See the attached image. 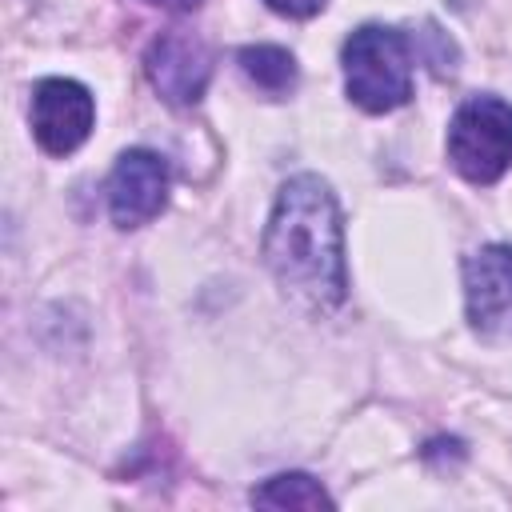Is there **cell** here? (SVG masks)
<instances>
[{
    "instance_id": "3957f363",
    "label": "cell",
    "mask_w": 512,
    "mask_h": 512,
    "mask_svg": "<svg viewBox=\"0 0 512 512\" xmlns=\"http://www.w3.org/2000/svg\"><path fill=\"white\" fill-rule=\"evenodd\" d=\"M448 160L472 184H496L512 168V104L468 96L448 124Z\"/></svg>"
},
{
    "instance_id": "5b68a950",
    "label": "cell",
    "mask_w": 512,
    "mask_h": 512,
    "mask_svg": "<svg viewBox=\"0 0 512 512\" xmlns=\"http://www.w3.org/2000/svg\"><path fill=\"white\" fill-rule=\"evenodd\" d=\"M92 120H96V100L84 84L64 80V76H52V80L36 84V92H32V132H36L44 152H52V156L76 152L88 140Z\"/></svg>"
},
{
    "instance_id": "30bf717a",
    "label": "cell",
    "mask_w": 512,
    "mask_h": 512,
    "mask_svg": "<svg viewBox=\"0 0 512 512\" xmlns=\"http://www.w3.org/2000/svg\"><path fill=\"white\" fill-rule=\"evenodd\" d=\"M272 12H280V16H296V20H304V16H316L320 8H324V0H264Z\"/></svg>"
},
{
    "instance_id": "52a82bcc",
    "label": "cell",
    "mask_w": 512,
    "mask_h": 512,
    "mask_svg": "<svg viewBox=\"0 0 512 512\" xmlns=\"http://www.w3.org/2000/svg\"><path fill=\"white\" fill-rule=\"evenodd\" d=\"M168 200V164L148 148H128L108 180V212L120 228L148 224Z\"/></svg>"
},
{
    "instance_id": "9c48e42d",
    "label": "cell",
    "mask_w": 512,
    "mask_h": 512,
    "mask_svg": "<svg viewBox=\"0 0 512 512\" xmlns=\"http://www.w3.org/2000/svg\"><path fill=\"white\" fill-rule=\"evenodd\" d=\"M252 504H260V508H324V504H332V496L320 488V480H312L304 472H280L252 492Z\"/></svg>"
},
{
    "instance_id": "277c9868",
    "label": "cell",
    "mask_w": 512,
    "mask_h": 512,
    "mask_svg": "<svg viewBox=\"0 0 512 512\" xmlns=\"http://www.w3.org/2000/svg\"><path fill=\"white\" fill-rule=\"evenodd\" d=\"M468 320L488 340H512V248L488 244L464 260Z\"/></svg>"
},
{
    "instance_id": "6da1fadb",
    "label": "cell",
    "mask_w": 512,
    "mask_h": 512,
    "mask_svg": "<svg viewBox=\"0 0 512 512\" xmlns=\"http://www.w3.org/2000/svg\"><path fill=\"white\" fill-rule=\"evenodd\" d=\"M264 264L284 292L316 312L344 300V220L332 188L320 176H292L280 188L264 232Z\"/></svg>"
},
{
    "instance_id": "7a4b0ae2",
    "label": "cell",
    "mask_w": 512,
    "mask_h": 512,
    "mask_svg": "<svg viewBox=\"0 0 512 512\" xmlns=\"http://www.w3.org/2000/svg\"><path fill=\"white\" fill-rule=\"evenodd\" d=\"M344 88L364 112H392L412 96V56L396 28L364 24L344 40Z\"/></svg>"
},
{
    "instance_id": "ba28073f",
    "label": "cell",
    "mask_w": 512,
    "mask_h": 512,
    "mask_svg": "<svg viewBox=\"0 0 512 512\" xmlns=\"http://www.w3.org/2000/svg\"><path fill=\"white\" fill-rule=\"evenodd\" d=\"M236 60H240V72L272 96L292 92V84H296V60H292V52H284L276 44H248V48H240Z\"/></svg>"
},
{
    "instance_id": "8992f818",
    "label": "cell",
    "mask_w": 512,
    "mask_h": 512,
    "mask_svg": "<svg viewBox=\"0 0 512 512\" xmlns=\"http://www.w3.org/2000/svg\"><path fill=\"white\" fill-rule=\"evenodd\" d=\"M144 72L168 104H196L212 76V56L200 36L184 28L160 32L144 52Z\"/></svg>"
},
{
    "instance_id": "8fae6325",
    "label": "cell",
    "mask_w": 512,
    "mask_h": 512,
    "mask_svg": "<svg viewBox=\"0 0 512 512\" xmlns=\"http://www.w3.org/2000/svg\"><path fill=\"white\" fill-rule=\"evenodd\" d=\"M148 4H164V8H176V12H192V8H200L204 0H148Z\"/></svg>"
}]
</instances>
